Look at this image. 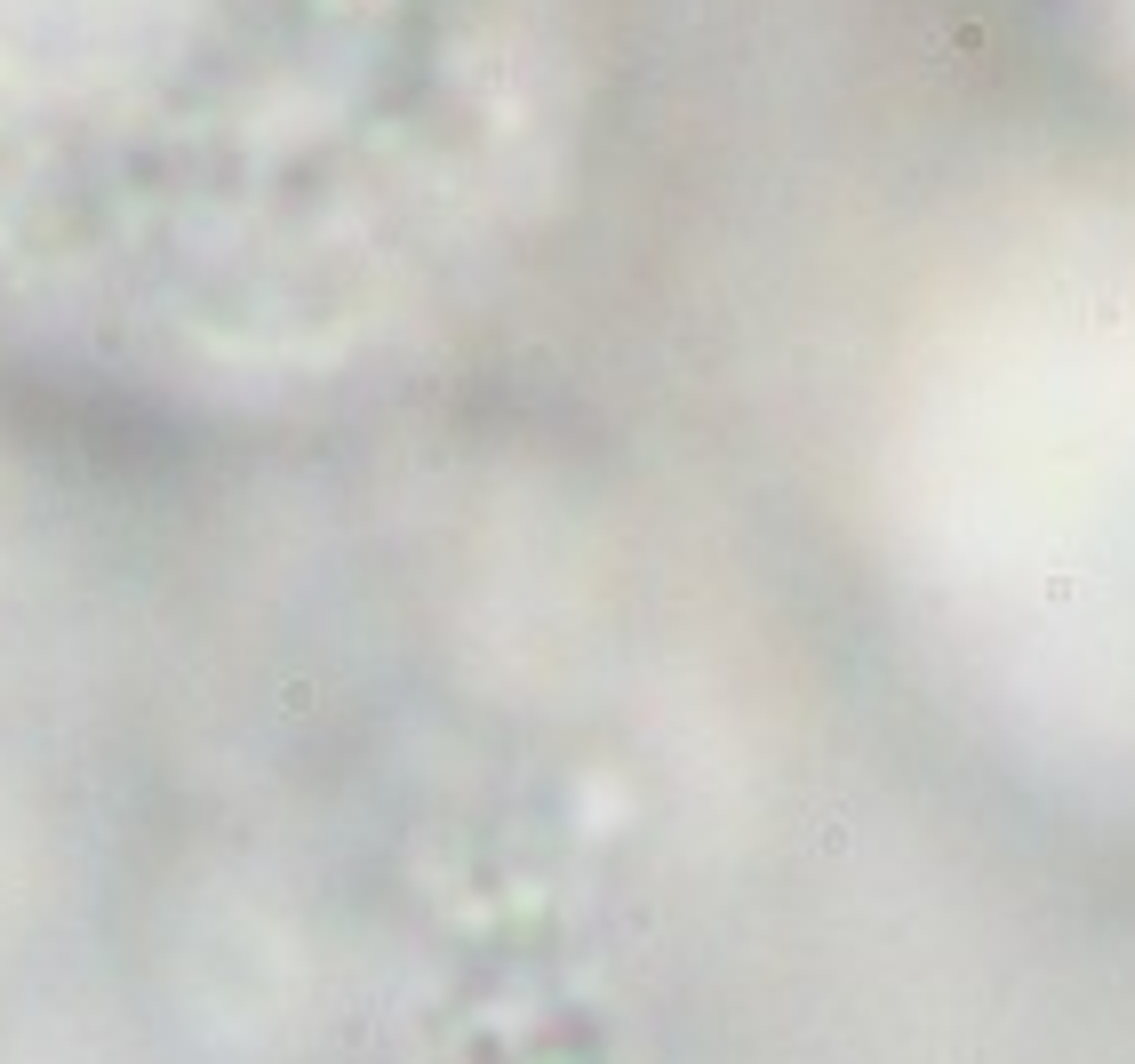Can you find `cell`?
Segmentation results:
<instances>
[]
</instances>
